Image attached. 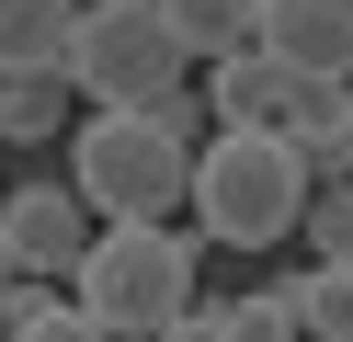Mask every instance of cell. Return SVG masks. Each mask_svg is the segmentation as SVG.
Masks as SVG:
<instances>
[{
    "mask_svg": "<svg viewBox=\"0 0 353 342\" xmlns=\"http://www.w3.org/2000/svg\"><path fill=\"white\" fill-rule=\"evenodd\" d=\"M69 91L80 103H160L171 80H183V35L160 23V0H80V23H69Z\"/></svg>",
    "mask_w": 353,
    "mask_h": 342,
    "instance_id": "277c9868",
    "label": "cell"
},
{
    "mask_svg": "<svg viewBox=\"0 0 353 342\" xmlns=\"http://www.w3.org/2000/svg\"><path fill=\"white\" fill-rule=\"evenodd\" d=\"M12 274H23V263H12V240H0V296H12Z\"/></svg>",
    "mask_w": 353,
    "mask_h": 342,
    "instance_id": "ac0fdd59",
    "label": "cell"
},
{
    "mask_svg": "<svg viewBox=\"0 0 353 342\" xmlns=\"http://www.w3.org/2000/svg\"><path fill=\"white\" fill-rule=\"evenodd\" d=\"M0 342H103V319L80 308V296H46V308H23V319H0Z\"/></svg>",
    "mask_w": 353,
    "mask_h": 342,
    "instance_id": "9a60e30c",
    "label": "cell"
},
{
    "mask_svg": "<svg viewBox=\"0 0 353 342\" xmlns=\"http://www.w3.org/2000/svg\"><path fill=\"white\" fill-rule=\"evenodd\" d=\"M69 23H80V0H0V80L57 68L69 57Z\"/></svg>",
    "mask_w": 353,
    "mask_h": 342,
    "instance_id": "ba28073f",
    "label": "cell"
},
{
    "mask_svg": "<svg viewBox=\"0 0 353 342\" xmlns=\"http://www.w3.org/2000/svg\"><path fill=\"white\" fill-rule=\"evenodd\" d=\"M183 205L205 217L216 251H274L296 240V205H307V160L285 126H216L183 171Z\"/></svg>",
    "mask_w": 353,
    "mask_h": 342,
    "instance_id": "6da1fadb",
    "label": "cell"
},
{
    "mask_svg": "<svg viewBox=\"0 0 353 342\" xmlns=\"http://www.w3.org/2000/svg\"><path fill=\"white\" fill-rule=\"evenodd\" d=\"M183 171L194 149H171L137 103H92L69 137V194L92 217H183Z\"/></svg>",
    "mask_w": 353,
    "mask_h": 342,
    "instance_id": "3957f363",
    "label": "cell"
},
{
    "mask_svg": "<svg viewBox=\"0 0 353 342\" xmlns=\"http://www.w3.org/2000/svg\"><path fill=\"white\" fill-rule=\"evenodd\" d=\"M57 285L103 319V342H148L183 296H205L194 285V240L171 217H92V240H80V263Z\"/></svg>",
    "mask_w": 353,
    "mask_h": 342,
    "instance_id": "7a4b0ae2",
    "label": "cell"
},
{
    "mask_svg": "<svg viewBox=\"0 0 353 342\" xmlns=\"http://www.w3.org/2000/svg\"><path fill=\"white\" fill-rule=\"evenodd\" d=\"M69 68H23V80H0V137H12V149H46L57 126H69Z\"/></svg>",
    "mask_w": 353,
    "mask_h": 342,
    "instance_id": "9c48e42d",
    "label": "cell"
},
{
    "mask_svg": "<svg viewBox=\"0 0 353 342\" xmlns=\"http://www.w3.org/2000/svg\"><path fill=\"white\" fill-rule=\"evenodd\" d=\"M285 285H296V331L307 342H353V263H307Z\"/></svg>",
    "mask_w": 353,
    "mask_h": 342,
    "instance_id": "8fae6325",
    "label": "cell"
},
{
    "mask_svg": "<svg viewBox=\"0 0 353 342\" xmlns=\"http://www.w3.org/2000/svg\"><path fill=\"white\" fill-rule=\"evenodd\" d=\"M0 240H12L23 274H69L80 240H92V205H80L69 182H23V194H0Z\"/></svg>",
    "mask_w": 353,
    "mask_h": 342,
    "instance_id": "5b68a950",
    "label": "cell"
},
{
    "mask_svg": "<svg viewBox=\"0 0 353 342\" xmlns=\"http://www.w3.org/2000/svg\"><path fill=\"white\" fill-rule=\"evenodd\" d=\"M342 171H353V80H342Z\"/></svg>",
    "mask_w": 353,
    "mask_h": 342,
    "instance_id": "e0dca14e",
    "label": "cell"
},
{
    "mask_svg": "<svg viewBox=\"0 0 353 342\" xmlns=\"http://www.w3.org/2000/svg\"><path fill=\"white\" fill-rule=\"evenodd\" d=\"M228 342H307V331H296V285H251V296H228Z\"/></svg>",
    "mask_w": 353,
    "mask_h": 342,
    "instance_id": "4fadbf2b",
    "label": "cell"
},
{
    "mask_svg": "<svg viewBox=\"0 0 353 342\" xmlns=\"http://www.w3.org/2000/svg\"><path fill=\"white\" fill-rule=\"evenodd\" d=\"M160 23L183 35V57H228L262 35V0H160Z\"/></svg>",
    "mask_w": 353,
    "mask_h": 342,
    "instance_id": "30bf717a",
    "label": "cell"
},
{
    "mask_svg": "<svg viewBox=\"0 0 353 342\" xmlns=\"http://www.w3.org/2000/svg\"><path fill=\"white\" fill-rule=\"evenodd\" d=\"M148 342H228V296H183V308H171Z\"/></svg>",
    "mask_w": 353,
    "mask_h": 342,
    "instance_id": "2e32d148",
    "label": "cell"
},
{
    "mask_svg": "<svg viewBox=\"0 0 353 342\" xmlns=\"http://www.w3.org/2000/svg\"><path fill=\"white\" fill-rule=\"evenodd\" d=\"M307 91V68H285L274 46H228V57H205V103L216 126H285Z\"/></svg>",
    "mask_w": 353,
    "mask_h": 342,
    "instance_id": "8992f818",
    "label": "cell"
},
{
    "mask_svg": "<svg viewBox=\"0 0 353 342\" xmlns=\"http://www.w3.org/2000/svg\"><path fill=\"white\" fill-rule=\"evenodd\" d=\"M137 114H148V126L171 137V149H205V137H216V103H205V91H194V80H171L160 103H137Z\"/></svg>",
    "mask_w": 353,
    "mask_h": 342,
    "instance_id": "5bb4252c",
    "label": "cell"
},
{
    "mask_svg": "<svg viewBox=\"0 0 353 342\" xmlns=\"http://www.w3.org/2000/svg\"><path fill=\"white\" fill-rule=\"evenodd\" d=\"M285 68H307V80H353V0H262V35Z\"/></svg>",
    "mask_w": 353,
    "mask_h": 342,
    "instance_id": "52a82bcc",
    "label": "cell"
},
{
    "mask_svg": "<svg viewBox=\"0 0 353 342\" xmlns=\"http://www.w3.org/2000/svg\"><path fill=\"white\" fill-rule=\"evenodd\" d=\"M296 240L319 251V263H353V171H319L296 205Z\"/></svg>",
    "mask_w": 353,
    "mask_h": 342,
    "instance_id": "7c38bea8",
    "label": "cell"
}]
</instances>
